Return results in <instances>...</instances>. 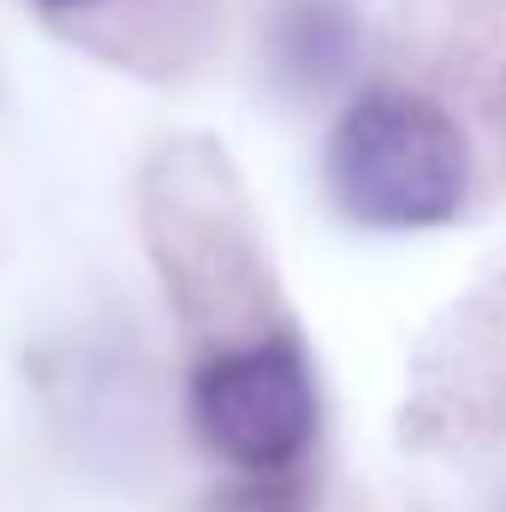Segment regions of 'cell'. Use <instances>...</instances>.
<instances>
[{"label": "cell", "instance_id": "1", "mask_svg": "<svg viewBox=\"0 0 506 512\" xmlns=\"http://www.w3.org/2000/svg\"><path fill=\"white\" fill-rule=\"evenodd\" d=\"M471 179L465 137L417 90H364L328 137V191L334 203L381 233H417L459 215Z\"/></svg>", "mask_w": 506, "mask_h": 512}, {"label": "cell", "instance_id": "3", "mask_svg": "<svg viewBox=\"0 0 506 512\" xmlns=\"http://www.w3.org/2000/svg\"><path fill=\"white\" fill-rule=\"evenodd\" d=\"M280 54L292 72L304 78H328L346 66L352 54V18L328 0H298L286 18H280Z\"/></svg>", "mask_w": 506, "mask_h": 512}, {"label": "cell", "instance_id": "4", "mask_svg": "<svg viewBox=\"0 0 506 512\" xmlns=\"http://www.w3.org/2000/svg\"><path fill=\"white\" fill-rule=\"evenodd\" d=\"M36 6H84V0H36Z\"/></svg>", "mask_w": 506, "mask_h": 512}, {"label": "cell", "instance_id": "2", "mask_svg": "<svg viewBox=\"0 0 506 512\" xmlns=\"http://www.w3.org/2000/svg\"><path fill=\"white\" fill-rule=\"evenodd\" d=\"M197 435L239 471H286L316 435V382L292 340L221 352L191 387Z\"/></svg>", "mask_w": 506, "mask_h": 512}]
</instances>
